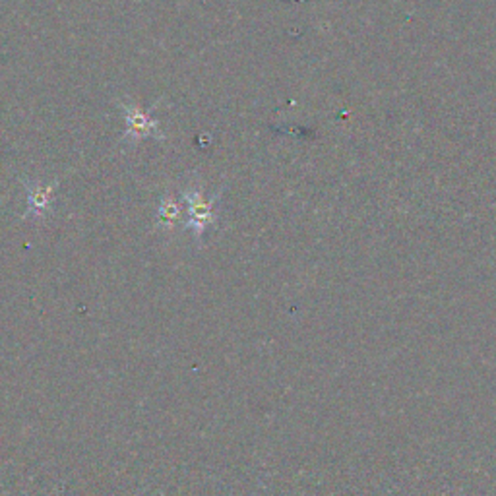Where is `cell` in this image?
<instances>
[{
	"label": "cell",
	"instance_id": "1",
	"mask_svg": "<svg viewBox=\"0 0 496 496\" xmlns=\"http://www.w3.org/2000/svg\"><path fill=\"white\" fill-rule=\"evenodd\" d=\"M122 109H124V121H126V132H124L126 140L132 142V138L134 140H140V138H146V136L157 138V140L164 138L159 121L152 117V113L142 111L140 107H136L134 103H122Z\"/></svg>",
	"mask_w": 496,
	"mask_h": 496
},
{
	"label": "cell",
	"instance_id": "2",
	"mask_svg": "<svg viewBox=\"0 0 496 496\" xmlns=\"http://www.w3.org/2000/svg\"><path fill=\"white\" fill-rule=\"evenodd\" d=\"M184 200L189 204V217H190V225L196 229H204L207 223L214 219V206L215 200H206L202 198V194L198 190H189L184 192Z\"/></svg>",
	"mask_w": 496,
	"mask_h": 496
},
{
	"label": "cell",
	"instance_id": "3",
	"mask_svg": "<svg viewBox=\"0 0 496 496\" xmlns=\"http://www.w3.org/2000/svg\"><path fill=\"white\" fill-rule=\"evenodd\" d=\"M55 192V184H49V187H43L41 182L31 184L28 187V200H29V212H33L36 215L43 214L47 210L51 204V196Z\"/></svg>",
	"mask_w": 496,
	"mask_h": 496
},
{
	"label": "cell",
	"instance_id": "4",
	"mask_svg": "<svg viewBox=\"0 0 496 496\" xmlns=\"http://www.w3.org/2000/svg\"><path fill=\"white\" fill-rule=\"evenodd\" d=\"M161 219H165V222H172V219L179 217V204L175 200H165L161 204V212H159Z\"/></svg>",
	"mask_w": 496,
	"mask_h": 496
}]
</instances>
